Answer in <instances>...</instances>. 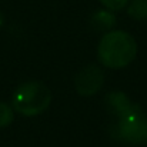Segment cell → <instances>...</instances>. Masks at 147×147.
<instances>
[{
  "label": "cell",
  "instance_id": "6da1fadb",
  "mask_svg": "<svg viewBox=\"0 0 147 147\" xmlns=\"http://www.w3.org/2000/svg\"><path fill=\"white\" fill-rule=\"evenodd\" d=\"M137 43L131 34L123 30L107 32L98 43V61L109 69L127 67L136 57Z\"/></svg>",
  "mask_w": 147,
  "mask_h": 147
},
{
  "label": "cell",
  "instance_id": "7a4b0ae2",
  "mask_svg": "<svg viewBox=\"0 0 147 147\" xmlns=\"http://www.w3.org/2000/svg\"><path fill=\"white\" fill-rule=\"evenodd\" d=\"M51 92L42 82H26L20 84L11 97V107L26 117L39 116L49 109Z\"/></svg>",
  "mask_w": 147,
  "mask_h": 147
},
{
  "label": "cell",
  "instance_id": "3957f363",
  "mask_svg": "<svg viewBox=\"0 0 147 147\" xmlns=\"http://www.w3.org/2000/svg\"><path fill=\"white\" fill-rule=\"evenodd\" d=\"M117 134H120L121 140L133 144L147 142V116L139 104H131V107L119 117Z\"/></svg>",
  "mask_w": 147,
  "mask_h": 147
},
{
  "label": "cell",
  "instance_id": "277c9868",
  "mask_svg": "<svg viewBox=\"0 0 147 147\" xmlns=\"http://www.w3.org/2000/svg\"><path fill=\"white\" fill-rule=\"evenodd\" d=\"M104 83V73L96 64L84 66L74 77V87L80 96H93Z\"/></svg>",
  "mask_w": 147,
  "mask_h": 147
},
{
  "label": "cell",
  "instance_id": "5b68a950",
  "mask_svg": "<svg viewBox=\"0 0 147 147\" xmlns=\"http://www.w3.org/2000/svg\"><path fill=\"white\" fill-rule=\"evenodd\" d=\"M104 100H106L107 109L111 113H114L116 116H119V117L121 114H124L131 107V103H130L129 97L124 93H121V92H111V93H109L106 96Z\"/></svg>",
  "mask_w": 147,
  "mask_h": 147
},
{
  "label": "cell",
  "instance_id": "8992f818",
  "mask_svg": "<svg viewBox=\"0 0 147 147\" xmlns=\"http://www.w3.org/2000/svg\"><path fill=\"white\" fill-rule=\"evenodd\" d=\"M116 17L110 10H98L92 16V26L96 30H109L114 26Z\"/></svg>",
  "mask_w": 147,
  "mask_h": 147
},
{
  "label": "cell",
  "instance_id": "52a82bcc",
  "mask_svg": "<svg viewBox=\"0 0 147 147\" xmlns=\"http://www.w3.org/2000/svg\"><path fill=\"white\" fill-rule=\"evenodd\" d=\"M127 13L134 20H147V0H133Z\"/></svg>",
  "mask_w": 147,
  "mask_h": 147
},
{
  "label": "cell",
  "instance_id": "ba28073f",
  "mask_svg": "<svg viewBox=\"0 0 147 147\" xmlns=\"http://www.w3.org/2000/svg\"><path fill=\"white\" fill-rule=\"evenodd\" d=\"M13 119H14L13 107H10L4 101H0V129L10 126L11 121H13Z\"/></svg>",
  "mask_w": 147,
  "mask_h": 147
},
{
  "label": "cell",
  "instance_id": "9c48e42d",
  "mask_svg": "<svg viewBox=\"0 0 147 147\" xmlns=\"http://www.w3.org/2000/svg\"><path fill=\"white\" fill-rule=\"evenodd\" d=\"M130 0H100V3L110 11H119L127 6Z\"/></svg>",
  "mask_w": 147,
  "mask_h": 147
},
{
  "label": "cell",
  "instance_id": "30bf717a",
  "mask_svg": "<svg viewBox=\"0 0 147 147\" xmlns=\"http://www.w3.org/2000/svg\"><path fill=\"white\" fill-rule=\"evenodd\" d=\"M1 20H3V16H1V11H0V24H1Z\"/></svg>",
  "mask_w": 147,
  "mask_h": 147
},
{
  "label": "cell",
  "instance_id": "8fae6325",
  "mask_svg": "<svg viewBox=\"0 0 147 147\" xmlns=\"http://www.w3.org/2000/svg\"><path fill=\"white\" fill-rule=\"evenodd\" d=\"M146 143H147V142H146Z\"/></svg>",
  "mask_w": 147,
  "mask_h": 147
}]
</instances>
